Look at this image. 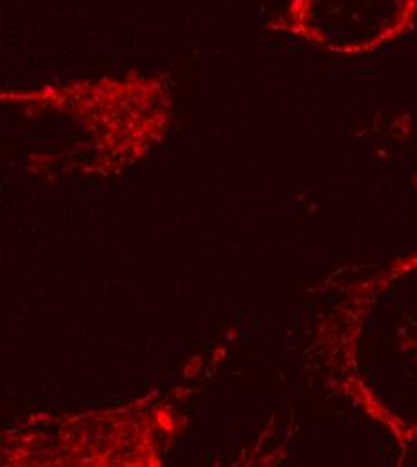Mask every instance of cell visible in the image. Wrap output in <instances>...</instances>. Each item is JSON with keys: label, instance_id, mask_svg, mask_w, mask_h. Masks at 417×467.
Wrapping results in <instances>:
<instances>
[{"label": "cell", "instance_id": "6da1fadb", "mask_svg": "<svg viewBox=\"0 0 417 467\" xmlns=\"http://www.w3.org/2000/svg\"><path fill=\"white\" fill-rule=\"evenodd\" d=\"M309 31H358L370 36H394L412 27L417 0H304Z\"/></svg>", "mask_w": 417, "mask_h": 467}]
</instances>
